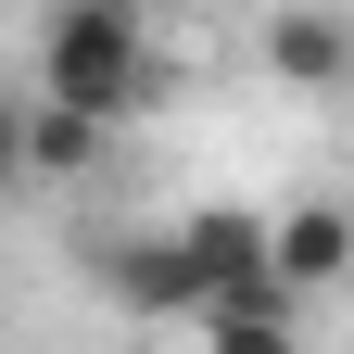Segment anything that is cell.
I'll list each match as a JSON object with an SVG mask.
<instances>
[{"label":"cell","instance_id":"cell-4","mask_svg":"<svg viewBox=\"0 0 354 354\" xmlns=\"http://www.w3.org/2000/svg\"><path fill=\"white\" fill-rule=\"evenodd\" d=\"M102 152H114L102 114H64V102H13L0 114V165L26 190H76V177H102Z\"/></svg>","mask_w":354,"mask_h":354},{"label":"cell","instance_id":"cell-6","mask_svg":"<svg viewBox=\"0 0 354 354\" xmlns=\"http://www.w3.org/2000/svg\"><path fill=\"white\" fill-rule=\"evenodd\" d=\"M342 279H354V203H329V190H317V203H291V215H279V291L329 304Z\"/></svg>","mask_w":354,"mask_h":354},{"label":"cell","instance_id":"cell-1","mask_svg":"<svg viewBox=\"0 0 354 354\" xmlns=\"http://www.w3.org/2000/svg\"><path fill=\"white\" fill-rule=\"evenodd\" d=\"M26 102H64V114H140L152 102V13L140 0H51L26 26Z\"/></svg>","mask_w":354,"mask_h":354},{"label":"cell","instance_id":"cell-5","mask_svg":"<svg viewBox=\"0 0 354 354\" xmlns=\"http://www.w3.org/2000/svg\"><path fill=\"white\" fill-rule=\"evenodd\" d=\"M177 253L203 266V317H215V291H241L279 266V215H253V203H190L177 215Z\"/></svg>","mask_w":354,"mask_h":354},{"label":"cell","instance_id":"cell-2","mask_svg":"<svg viewBox=\"0 0 354 354\" xmlns=\"http://www.w3.org/2000/svg\"><path fill=\"white\" fill-rule=\"evenodd\" d=\"M88 279H102V304L140 317V329H203V266L177 253V228H102L88 241Z\"/></svg>","mask_w":354,"mask_h":354},{"label":"cell","instance_id":"cell-7","mask_svg":"<svg viewBox=\"0 0 354 354\" xmlns=\"http://www.w3.org/2000/svg\"><path fill=\"white\" fill-rule=\"evenodd\" d=\"M203 354H304V329H203Z\"/></svg>","mask_w":354,"mask_h":354},{"label":"cell","instance_id":"cell-3","mask_svg":"<svg viewBox=\"0 0 354 354\" xmlns=\"http://www.w3.org/2000/svg\"><path fill=\"white\" fill-rule=\"evenodd\" d=\"M253 64L304 88V102H329V88H354V13H329V0H279V13L253 26Z\"/></svg>","mask_w":354,"mask_h":354}]
</instances>
